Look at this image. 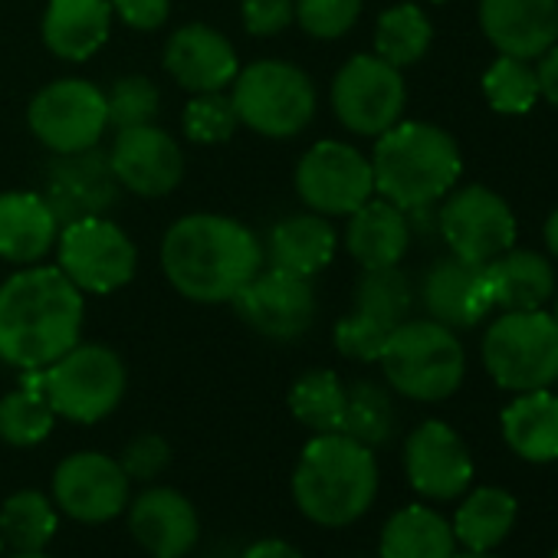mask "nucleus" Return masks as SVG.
I'll return each instance as SVG.
<instances>
[{
    "instance_id": "nucleus-33",
    "label": "nucleus",
    "mask_w": 558,
    "mask_h": 558,
    "mask_svg": "<svg viewBox=\"0 0 558 558\" xmlns=\"http://www.w3.org/2000/svg\"><path fill=\"white\" fill-rule=\"evenodd\" d=\"M290 411L293 417L310 427L313 434H332L342 430V414H345V385L339 381L336 372L316 368L296 378L290 391Z\"/></svg>"
},
{
    "instance_id": "nucleus-47",
    "label": "nucleus",
    "mask_w": 558,
    "mask_h": 558,
    "mask_svg": "<svg viewBox=\"0 0 558 558\" xmlns=\"http://www.w3.org/2000/svg\"><path fill=\"white\" fill-rule=\"evenodd\" d=\"M545 246L558 256V207L548 214V220H545Z\"/></svg>"
},
{
    "instance_id": "nucleus-38",
    "label": "nucleus",
    "mask_w": 558,
    "mask_h": 558,
    "mask_svg": "<svg viewBox=\"0 0 558 558\" xmlns=\"http://www.w3.org/2000/svg\"><path fill=\"white\" fill-rule=\"evenodd\" d=\"M240 119L223 93H197L184 109V135L197 145H220L236 132Z\"/></svg>"
},
{
    "instance_id": "nucleus-1",
    "label": "nucleus",
    "mask_w": 558,
    "mask_h": 558,
    "mask_svg": "<svg viewBox=\"0 0 558 558\" xmlns=\"http://www.w3.org/2000/svg\"><path fill=\"white\" fill-rule=\"evenodd\" d=\"M86 303L60 266H27L0 287V359L40 372L83 336Z\"/></svg>"
},
{
    "instance_id": "nucleus-14",
    "label": "nucleus",
    "mask_w": 558,
    "mask_h": 558,
    "mask_svg": "<svg viewBox=\"0 0 558 558\" xmlns=\"http://www.w3.org/2000/svg\"><path fill=\"white\" fill-rule=\"evenodd\" d=\"M129 499H132V480L125 476L122 463L99 450L70 453L53 470L57 509L83 525H102L119 519Z\"/></svg>"
},
{
    "instance_id": "nucleus-29",
    "label": "nucleus",
    "mask_w": 558,
    "mask_h": 558,
    "mask_svg": "<svg viewBox=\"0 0 558 558\" xmlns=\"http://www.w3.org/2000/svg\"><path fill=\"white\" fill-rule=\"evenodd\" d=\"M453 555H457V535L450 522L424 502H411L391 512L381 525L378 558H453Z\"/></svg>"
},
{
    "instance_id": "nucleus-2",
    "label": "nucleus",
    "mask_w": 558,
    "mask_h": 558,
    "mask_svg": "<svg viewBox=\"0 0 558 558\" xmlns=\"http://www.w3.org/2000/svg\"><path fill=\"white\" fill-rule=\"evenodd\" d=\"M168 283L194 303H230L263 269L259 236L223 214H187L161 240Z\"/></svg>"
},
{
    "instance_id": "nucleus-15",
    "label": "nucleus",
    "mask_w": 558,
    "mask_h": 558,
    "mask_svg": "<svg viewBox=\"0 0 558 558\" xmlns=\"http://www.w3.org/2000/svg\"><path fill=\"white\" fill-rule=\"evenodd\" d=\"M230 303L250 329L279 342L300 339L316 319V293L310 279L272 266L259 269Z\"/></svg>"
},
{
    "instance_id": "nucleus-27",
    "label": "nucleus",
    "mask_w": 558,
    "mask_h": 558,
    "mask_svg": "<svg viewBox=\"0 0 558 558\" xmlns=\"http://www.w3.org/2000/svg\"><path fill=\"white\" fill-rule=\"evenodd\" d=\"M336 246H339V236L332 223L316 210L279 220L266 240L269 266L303 276V279H313L316 272H323L332 263Z\"/></svg>"
},
{
    "instance_id": "nucleus-17",
    "label": "nucleus",
    "mask_w": 558,
    "mask_h": 558,
    "mask_svg": "<svg viewBox=\"0 0 558 558\" xmlns=\"http://www.w3.org/2000/svg\"><path fill=\"white\" fill-rule=\"evenodd\" d=\"M109 165L116 181L142 197H165L184 178L181 145L155 122L119 129L116 145L109 151Z\"/></svg>"
},
{
    "instance_id": "nucleus-20",
    "label": "nucleus",
    "mask_w": 558,
    "mask_h": 558,
    "mask_svg": "<svg viewBox=\"0 0 558 558\" xmlns=\"http://www.w3.org/2000/svg\"><path fill=\"white\" fill-rule=\"evenodd\" d=\"M486 40L515 60H538L558 44V0H480Z\"/></svg>"
},
{
    "instance_id": "nucleus-53",
    "label": "nucleus",
    "mask_w": 558,
    "mask_h": 558,
    "mask_svg": "<svg viewBox=\"0 0 558 558\" xmlns=\"http://www.w3.org/2000/svg\"><path fill=\"white\" fill-rule=\"evenodd\" d=\"M434 4H444V0H434Z\"/></svg>"
},
{
    "instance_id": "nucleus-39",
    "label": "nucleus",
    "mask_w": 558,
    "mask_h": 558,
    "mask_svg": "<svg viewBox=\"0 0 558 558\" xmlns=\"http://www.w3.org/2000/svg\"><path fill=\"white\" fill-rule=\"evenodd\" d=\"M161 96L151 80L145 76H125L106 93V109H109V125L116 129H135V125H151L158 116Z\"/></svg>"
},
{
    "instance_id": "nucleus-40",
    "label": "nucleus",
    "mask_w": 558,
    "mask_h": 558,
    "mask_svg": "<svg viewBox=\"0 0 558 558\" xmlns=\"http://www.w3.org/2000/svg\"><path fill=\"white\" fill-rule=\"evenodd\" d=\"M362 14V0H296V21L310 37H345Z\"/></svg>"
},
{
    "instance_id": "nucleus-46",
    "label": "nucleus",
    "mask_w": 558,
    "mask_h": 558,
    "mask_svg": "<svg viewBox=\"0 0 558 558\" xmlns=\"http://www.w3.org/2000/svg\"><path fill=\"white\" fill-rule=\"evenodd\" d=\"M240 558H303V551L287 542V538H259V542H250Z\"/></svg>"
},
{
    "instance_id": "nucleus-43",
    "label": "nucleus",
    "mask_w": 558,
    "mask_h": 558,
    "mask_svg": "<svg viewBox=\"0 0 558 558\" xmlns=\"http://www.w3.org/2000/svg\"><path fill=\"white\" fill-rule=\"evenodd\" d=\"M243 24L256 37H276L296 21V0H243Z\"/></svg>"
},
{
    "instance_id": "nucleus-5",
    "label": "nucleus",
    "mask_w": 558,
    "mask_h": 558,
    "mask_svg": "<svg viewBox=\"0 0 558 558\" xmlns=\"http://www.w3.org/2000/svg\"><path fill=\"white\" fill-rule=\"evenodd\" d=\"M378 362L398 395L424 404L457 395L466 375L460 339L434 319H404L385 342Z\"/></svg>"
},
{
    "instance_id": "nucleus-34",
    "label": "nucleus",
    "mask_w": 558,
    "mask_h": 558,
    "mask_svg": "<svg viewBox=\"0 0 558 558\" xmlns=\"http://www.w3.org/2000/svg\"><path fill=\"white\" fill-rule=\"evenodd\" d=\"M398 411L391 395L375 381H355L345 388V414H342V434L365 447H381L395 437Z\"/></svg>"
},
{
    "instance_id": "nucleus-51",
    "label": "nucleus",
    "mask_w": 558,
    "mask_h": 558,
    "mask_svg": "<svg viewBox=\"0 0 558 558\" xmlns=\"http://www.w3.org/2000/svg\"><path fill=\"white\" fill-rule=\"evenodd\" d=\"M0 558H4V538H0Z\"/></svg>"
},
{
    "instance_id": "nucleus-32",
    "label": "nucleus",
    "mask_w": 558,
    "mask_h": 558,
    "mask_svg": "<svg viewBox=\"0 0 558 558\" xmlns=\"http://www.w3.org/2000/svg\"><path fill=\"white\" fill-rule=\"evenodd\" d=\"M57 411L50 408L37 372H24V385L0 398V440L11 447H37L53 434Z\"/></svg>"
},
{
    "instance_id": "nucleus-7",
    "label": "nucleus",
    "mask_w": 558,
    "mask_h": 558,
    "mask_svg": "<svg viewBox=\"0 0 558 558\" xmlns=\"http://www.w3.org/2000/svg\"><path fill=\"white\" fill-rule=\"evenodd\" d=\"M489 378L512 391H538L558 381V326L548 313H502L483 336Z\"/></svg>"
},
{
    "instance_id": "nucleus-30",
    "label": "nucleus",
    "mask_w": 558,
    "mask_h": 558,
    "mask_svg": "<svg viewBox=\"0 0 558 558\" xmlns=\"http://www.w3.org/2000/svg\"><path fill=\"white\" fill-rule=\"evenodd\" d=\"M515 519H519V502L509 489L476 486L457 506L450 529L457 535V545L470 551H496L515 529Z\"/></svg>"
},
{
    "instance_id": "nucleus-45",
    "label": "nucleus",
    "mask_w": 558,
    "mask_h": 558,
    "mask_svg": "<svg viewBox=\"0 0 558 558\" xmlns=\"http://www.w3.org/2000/svg\"><path fill=\"white\" fill-rule=\"evenodd\" d=\"M535 80H538V96L551 106H558V44H551L535 66Z\"/></svg>"
},
{
    "instance_id": "nucleus-16",
    "label": "nucleus",
    "mask_w": 558,
    "mask_h": 558,
    "mask_svg": "<svg viewBox=\"0 0 558 558\" xmlns=\"http://www.w3.org/2000/svg\"><path fill=\"white\" fill-rule=\"evenodd\" d=\"M404 473L424 499H457L473 483V457L463 437L444 421H424L404 444Z\"/></svg>"
},
{
    "instance_id": "nucleus-22",
    "label": "nucleus",
    "mask_w": 558,
    "mask_h": 558,
    "mask_svg": "<svg viewBox=\"0 0 558 558\" xmlns=\"http://www.w3.org/2000/svg\"><path fill=\"white\" fill-rule=\"evenodd\" d=\"M165 70L187 93H223L236 73V53L223 34L207 24H187L171 34L165 47Z\"/></svg>"
},
{
    "instance_id": "nucleus-36",
    "label": "nucleus",
    "mask_w": 558,
    "mask_h": 558,
    "mask_svg": "<svg viewBox=\"0 0 558 558\" xmlns=\"http://www.w3.org/2000/svg\"><path fill=\"white\" fill-rule=\"evenodd\" d=\"M355 313L381 323L385 329H398L411 313V283L398 266L365 269L355 290Z\"/></svg>"
},
{
    "instance_id": "nucleus-49",
    "label": "nucleus",
    "mask_w": 558,
    "mask_h": 558,
    "mask_svg": "<svg viewBox=\"0 0 558 558\" xmlns=\"http://www.w3.org/2000/svg\"><path fill=\"white\" fill-rule=\"evenodd\" d=\"M453 558H499V555H496V551H470V548H466L463 555H453Z\"/></svg>"
},
{
    "instance_id": "nucleus-44",
    "label": "nucleus",
    "mask_w": 558,
    "mask_h": 558,
    "mask_svg": "<svg viewBox=\"0 0 558 558\" xmlns=\"http://www.w3.org/2000/svg\"><path fill=\"white\" fill-rule=\"evenodd\" d=\"M112 14H119L135 31H158L168 21V0H109Z\"/></svg>"
},
{
    "instance_id": "nucleus-19",
    "label": "nucleus",
    "mask_w": 558,
    "mask_h": 558,
    "mask_svg": "<svg viewBox=\"0 0 558 558\" xmlns=\"http://www.w3.org/2000/svg\"><path fill=\"white\" fill-rule=\"evenodd\" d=\"M421 300H424V310L430 313V319L447 329L480 326L493 310L486 266L466 263L453 253L430 263V269L424 276V287H421Z\"/></svg>"
},
{
    "instance_id": "nucleus-12",
    "label": "nucleus",
    "mask_w": 558,
    "mask_h": 558,
    "mask_svg": "<svg viewBox=\"0 0 558 558\" xmlns=\"http://www.w3.org/2000/svg\"><path fill=\"white\" fill-rule=\"evenodd\" d=\"M437 227L453 256L480 266L515 243V214L496 191L483 184L453 191L437 214Z\"/></svg>"
},
{
    "instance_id": "nucleus-50",
    "label": "nucleus",
    "mask_w": 558,
    "mask_h": 558,
    "mask_svg": "<svg viewBox=\"0 0 558 558\" xmlns=\"http://www.w3.org/2000/svg\"><path fill=\"white\" fill-rule=\"evenodd\" d=\"M551 319H555V326H558V296H555V313H551Z\"/></svg>"
},
{
    "instance_id": "nucleus-13",
    "label": "nucleus",
    "mask_w": 558,
    "mask_h": 558,
    "mask_svg": "<svg viewBox=\"0 0 558 558\" xmlns=\"http://www.w3.org/2000/svg\"><path fill=\"white\" fill-rule=\"evenodd\" d=\"M296 191L310 210L345 217L375 194L372 161L345 142H319L296 168Z\"/></svg>"
},
{
    "instance_id": "nucleus-41",
    "label": "nucleus",
    "mask_w": 558,
    "mask_h": 558,
    "mask_svg": "<svg viewBox=\"0 0 558 558\" xmlns=\"http://www.w3.org/2000/svg\"><path fill=\"white\" fill-rule=\"evenodd\" d=\"M391 332L395 329H385L381 323H375L362 313H352L336 326V349L352 362H378Z\"/></svg>"
},
{
    "instance_id": "nucleus-11",
    "label": "nucleus",
    "mask_w": 558,
    "mask_h": 558,
    "mask_svg": "<svg viewBox=\"0 0 558 558\" xmlns=\"http://www.w3.org/2000/svg\"><path fill=\"white\" fill-rule=\"evenodd\" d=\"M404 99L408 93L401 70L372 53L352 57L332 83L336 119L355 135H385L391 125H398Z\"/></svg>"
},
{
    "instance_id": "nucleus-42",
    "label": "nucleus",
    "mask_w": 558,
    "mask_h": 558,
    "mask_svg": "<svg viewBox=\"0 0 558 558\" xmlns=\"http://www.w3.org/2000/svg\"><path fill=\"white\" fill-rule=\"evenodd\" d=\"M168 460H171L168 440L158 437V434H142V437H135V440L125 447V453H122L119 463H122V470H125L129 480L148 483V480H155V476L168 466Z\"/></svg>"
},
{
    "instance_id": "nucleus-4",
    "label": "nucleus",
    "mask_w": 558,
    "mask_h": 558,
    "mask_svg": "<svg viewBox=\"0 0 558 558\" xmlns=\"http://www.w3.org/2000/svg\"><path fill=\"white\" fill-rule=\"evenodd\" d=\"M463 168L457 142L430 122H398L375 142V191L404 214L450 194Z\"/></svg>"
},
{
    "instance_id": "nucleus-35",
    "label": "nucleus",
    "mask_w": 558,
    "mask_h": 558,
    "mask_svg": "<svg viewBox=\"0 0 558 558\" xmlns=\"http://www.w3.org/2000/svg\"><path fill=\"white\" fill-rule=\"evenodd\" d=\"M430 21L417 4H398L378 17L375 27V57L391 66H411L430 50Z\"/></svg>"
},
{
    "instance_id": "nucleus-48",
    "label": "nucleus",
    "mask_w": 558,
    "mask_h": 558,
    "mask_svg": "<svg viewBox=\"0 0 558 558\" xmlns=\"http://www.w3.org/2000/svg\"><path fill=\"white\" fill-rule=\"evenodd\" d=\"M8 558H53V555H47V548H40V551H14Z\"/></svg>"
},
{
    "instance_id": "nucleus-21",
    "label": "nucleus",
    "mask_w": 558,
    "mask_h": 558,
    "mask_svg": "<svg viewBox=\"0 0 558 558\" xmlns=\"http://www.w3.org/2000/svg\"><path fill=\"white\" fill-rule=\"evenodd\" d=\"M119 181L112 174L109 155L76 151L63 155L47 178V204L53 207L60 223H73L83 217H102L106 207L116 204Z\"/></svg>"
},
{
    "instance_id": "nucleus-26",
    "label": "nucleus",
    "mask_w": 558,
    "mask_h": 558,
    "mask_svg": "<svg viewBox=\"0 0 558 558\" xmlns=\"http://www.w3.org/2000/svg\"><path fill=\"white\" fill-rule=\"evenodd\" d=\"M112 31V4L109 0H50L44 14V44L50 53L83 63L102 44Z\"/></svg>"
},
{
    "instance_id": "nucleus-10",
    "label": "nucleus",
    "mask_w": 558,
    "mask_h": 558,
    "mask_svg": "<svg viewBox=\"0 0 558 558\" xmlns=\"http://www.w3.org/2000/svg\"><path fill=\"white\" fill-rule=\"evenodd\" d=\"M34 135L57 155H76L99 145L109 129L106 93L86 80H57L31 102Z\"/></svg>"
},
{
    "instance_id": "nucleus-6",
    "label": "nucleus",
    "mask_w": 558,
    "mask_h": 558,
    "mask_svg": "<svg viewBox=\"0 0 558 558\" xmlns=\"http://www.w3.org/2000/svg\"><path fill=\"white\" fill-rule=\"evenodd\" d=\"M233 109L236 119L266 138H293L316 116V86L313 80L283 60H259L236 73Z\"/></svg>"
},
{
    "instance_id": "nucleus-37",
    "label": "nucleus",
    "mask_w": 558,
    "mask_h": 558,
    "mask_svg": "<svg viewBox=\"0 0 558 558\" xmlns=\"http://www.w3.org/2000/svg\"><path fill=\"white\" fill-rule=\"evenodd\" d=\"M483 93L489 106L502 116H525L538 102V80L529 60L499 57L483 73Z\"/></svg>"
},
{
    "instance_id": "nucleus-28",
    "label": "nucleus",
    "mask_w": 558,
    "mask_h": 558,
    "mask_svg": "<svg viewBox=\"0 0 558 558\" xmlns=\"http://www.w3.org/2000/svg\"><path fill=\"white\" fill-rule=\"evenodd\" d=\"M506 447L525 463H551L558 460V395L548 388L522 391L506 404L502 417Z\"/></svg>"
},
{
    "instance_id": "nucleus-9",
    "label": "nucleus",
    "mask_w": 558,
    "mask_h": 558,
    "mask_svg": "<svg viewBox=\"0 0 558 558\" xmlns=\"http://www.w3.org/2000/svg\"><path fill=\"white\" fill-rule=\"evenodd\" d=\"M60 269L80 293H116L132 283L138 253L129 233L106 217H83L60 230Z\"/></svg>"
},
{
    "instance_id": "nucleus-25",
    "label": "nucleus",
    "mask_w": 558,
    "mask_h": 558,
    "mask_svg": "<svg viewBox=\"0 0 558 558\" xmlns=\"http://www.w3.org/2000/svg\"><path fill=\"white\" fill-rule=\"evenodd\" d=\"M411 243V223L401 207L385 197H368L359 210L349 214L345 246L365 269L398 266Z\"/></svg>"
},
{
    "instance_id": "nucleus-23",
    "label": "nucleus",
    "mask_w": 558,
    "mask_h": 558,
    "mask_svg": "<svg viewBox=\"0 0 558 558\" xmlns=\"http://www.w3.org/2000/svg\"><path fill=\"white\" fill-rule=\"evenodd\" d=\"M60 240V220L44 194L11 191L0 197V256L34 266Z\"/></svg>"
},
{
    "instance_id": "nucleus-3",
    "label": "nucleus",
    "mask_w": 558,
    "mask_h": 558,
    "mask_svg": "<svg viewBox=\"0 0 558 558\" xmlns=\"http://www.w3.org/2000/svg\"><path fill=\"white\" fill-rule=\"evenodd\" d=\"M378 496L375 450L352 440L342 430L316 434L293 470L296 509L326 529H345L359 522Z\"/></svg>"
},
{
    "instance_id": "nucleus-24",
    "label": "nucleus",
    "mask_w": 558,
    "mask_h": 558,
    "mask_svg": "<svg viewBox=\"0 0 558 558\" xmlns=\"http://www.w3.org/2000/svg\"><path fill=\"white\" fill-rule=\"evenodd\" d=\"M486 283L493 296V310L502 313H529L542 310L555 296V272L545 256L535 250L509 246L496 259L486 263Z\"/></svg>"
},
{
    "instance_id": "nucleus-8",
    "label": "nucleus",
    "mask_w": 558,
    "mask_h": 558,
    "mask_svg": "<svg viewBox=\"0 0 558 558\" xmlns=\"http://www.w3.org/2000/svg\"><path fill=\"white\" fill-rule=\"evenodd\" d=\"M37 378L57 417L73 424H96L109 417L125 395V365L106 345L76 342L53 365L40 368Z\"/></svg>"
},
{
    "instance_id": "nucleus-31",
    "label": "nucleus",
    "mask_w": 558,
    "mask_h": 558,
    "mask_svg": "<svg viewBox=\"0 0 558 558\" xmlns=\"http://www.w3.org/2000/svg\"><path fill=\"white\" fill-rule=\"evenodd\" d=\"M60 529L57 502L40 489H17L0 506V538L14 551H40Z\"/></svg>"
},
{
    "instance_id": "nucleus-52",
    "label": "nucleus",
    "mask_w": 558,
    "mask_h": 558,
    "mask_svg": "<svg viewBox=\"0 0 558 558\" xmlns=\"http://www.w3.org/2000/svg\"><path fill=\"white\" fill-rule=\"evenodd\" d=\"M551 558H558V548H555V551H551Z\"/></svg>"
},
{
    "instance_id": "nucleus-18",
    "label": "nucleus",
    "mask_w": 558,
    "mask_h": 558,
    "mask_svg": "<svg viewBox=\"0 0 558 558\" xmlns=\"http://www.w3.org/2000/svg\"><path fill=\"white\" fill-rule=\"evenodd\" d=\"M135 542L151 558H184L201 535L194 502L171 486H148L125 506Z\"/></svg>"
}]
</instances>
